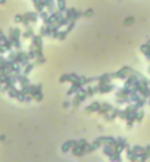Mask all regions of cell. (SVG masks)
I'll return each instance as SVG.
<instances>
[{
    "instance_id": "obj_47",
    "label": "cell",
    "mask_w": 150,
    "mask_h": 162,
    "mask_svg": "<svg viewBox=\"0 0 150 162\" xmlns=\"http://www.w3.org/2000/svg\"><path fill=\"white\" fill-rule=\"evenodd\" d=\"M91 15H93V9H87V10L84 12V16H85V18H90Z\"/></svg>"
},
{
    "instance_id": "obj_10",
    "label": "cell",
    "mask_w": 150,
    "mask_h": 162,
    "mask_svg": "<svg viewBox=\"0 0 150 162\" xmlns=\"http://www.w3.org/2000/svg\"><path fill=\"white\" fill-rule=\"evenodd\" d=\"M100 106H102V102H97V100H94L93 103H90L89 106L85 108V112H87V114H91V112H99V109H100Z\"/></svg>"
},
{
    "instance_id": "obj_20",
    "label": "cell",
    "mask_w": 150,
    "mask_h": 162,
    "mask_svg": "<svg viewBox=\"0 0 150 162\" xmlns=\"http://www.w3.org/2000/svg\"><path fill=\"white\" fill-rule=\"evenodd\" d=\"M44 5H46V9L49 10V14H52L53 10H56L57 9V6H56L55 0H44Z\"/></svg>"
},
{
    "instance_id": "obj_30",
    "label": "cell",
    "mask_w": 150,
    "mask_h": 162,
    "mask_svg": "<svg viewBox=\"0 0 150 162\" xmlns=\"http://www.w3.org/2000/svg\"><path fill=\"white\" fill-rule=\"evenodd\" d=\"M146 103H147V99L141 96V97H140V99H138V100H137L136 103H134V105H136V108H137V109H141V108L144 106V105H146Z\"/></svg>"
},
{
    "instance_id": "obj_32",
    "label": "cell",
    "mask_w": 150,
    "mask_h": 162,
    "mask_svg": "<svg viewBox=\"0 0 150 162\" xmlns=\"http://www.w3.org/2000/svg\"><path fill=\"white\" fill-rule=\"evenodd\" d=\"M59 31H61V27H57V25H52V37L57 40V35H59Z\"/></svg>"
},
{
    "instance_id": "obj_27",
    "label": "cell",
    "mask_w": 150,
    "mask_h": 162,
    "mask_svg": "<svg viewBox=\"0 0 150 162\" xmlns=\"http://www.w3.org/2000/svg\"><path fill=\"white\" fill-rule=\"evenodd\" d=\"M35 67H37L35 63H31V62H30L28 65H25V67H24V69H22V74L28 75V74H30V72H31V71H33V69H34Z\"/></svg>"
},
{
    "instance_id": "obj_6",
    "label": "cell",
    "mask_w": 150,
    "mask_h": 162,
    "mask_svg": "<svg viewBox=\"0 0 150 162\" xmlns=\"http://www.w3.org/2000/svg\"><path fill=\"white\" fill-rule=\"evenodd\" d=\"M128 146V142H127V139H124V137H118L116 139V152H122V150H125V148Z\"/></svg>"
},
{
    "instance_id": "obj_8",
    "label": "cell",
    "mask_w": 150,
    "mask_h": 162,
    "mask_svg": "<svg viewBox=\"0 0 150 162\" xmlns=\"http://www.w3.org/2000/svg\"><path fill=\"white\" fill-rule=\"evenodd\" d=\"M31 44L35 47V50H38V49H43V37H41L40 34L38 35H33V38H31Z\"/></svg>"
},
{
    "instance_id": "obj_24",
    "label": "cell",
    "mask_w": 150,
    "mask_h": 162,
    "mask_svg": "<svg viewBox=\"0 0 150 162\" xmlns=\"http://www.w3.org/2000/svg\"><path fill=\"white\" fill-rule=\"evenodd\" d=\"M140 50L144 53L146 59H147V61H150V49H149V46H147V43H146V44H141V46H140Z\"/></svg>"
},
{
    "instance_id": "obj_7",
    "label": "cell",
    "mask_w": 150,
    "mask_h": 162,
    "mask_svg": "<svg viewBox=\"0 0 150 162\" xmlns=\"http://www.w3.org/2000/svg\"><path fill=\"white\" fill-rule=\"evenodd\" d=\"M77 78H78V75L74 74V72H71V74H63V75H61L59 83H74Z\"/></svg>"
},
{
    "instance_id": "obj_45",
    "label": "cell",
    "mask_w": 150,
    "mask_h": 162,
    "mask_svg": "<svg viewBox=\"0 0 150 162\" xmlns=\"http://www.w3.org/2000/svg\"><path fill=\"white\" fill-rule=\"evenodd\" d=\"M7 52V49L5 47V44H3V41H0V55H5Z\"/></svg>"
},
{
    "instance_id": "obj_18",
    "label": "cell",
    "mask_w": 150,
    "mask_h": 162,
    "mask_svg": "<svg viewBox=\"0 0 150 162\" xmlns=\"http://www.w3.org/2000/svg\"><path fill=\"white\" fill-rule=\"evenodd\" d=\"M138 93L143 96V97L149 99L150 97V86H144V84H141V87L138 88Z\"/></svg>"
},
{
    "instance_id": "obj_22",
    "label": "cell",
    "mask_w": 150,
    "mask_h": 162,
    "mask_svg": "<svg viewBox=\"0 0 150 162\" xmlns=\"http://www.w3.org/2000/svg\"><path fill=\"white\" fill-rule=\"evenodd\" d=\"M18 83L21 84V87H22V86H28V84H31L30 80H28V75H25V74L18 75Z\"/></svg>"
},
{
    "instance_id": "obj_57",
    "label": "cell",
    "mask_w": 150,
    "mask_h": 162,
    "mask_svg": "<svg viewBox=\"0 0 150 162\" xmlns=\"http://www.w3.org/2000/svg\"><path fill=\"white\" fill-rule=\"evenodd\" d=\"M147 103H149V105H150V97H149V100H147Z\"/></svg>"
},
{
    "instance_id": "obj_4",
    "label": "cell",
    "mask_w": 150,
    "mask_h": 162,
    "mask_svg": "<svg viewBox=\"0 0 150 162\" xmlns=\"http://www.w3.org/2000/svg\"><path fill=\"white\" fill-rule=\"evenodd\" d=\"M121 114H122V111H121V109H118V108H115V109H112V111H110V114L105 115V119H106V121H113V119H116V118H119Z\"/></svg>"
},
{
    "instance_id": "obj_5",
    "label": "cell",
    "mask_w": 150,
    "mask_h": 162,
    "mask_svg": "<svg viewBox=\"0 0 150 162\" xmlns=\"http://www.w3.org/2000/svg\"><path fill=\"white\" fill-rule=\"evenodd\" d=\"M77 143H78V140H66V142L62 144L61 150L63 152V153H68L69 150H72V148L77 146Z\"/></svg>"
},
{
    "instance_id": "obj_56",
    "label": "cell",
    "mask_w": 150,
    "mask_h": 162,
    "mask_svg": "<svg viewBox=\"0 0 150 162\" xmlns=\"http://www.w3.org/2000/svg\"><path fill=\"white\" fill-rule=\"evenodd\" d=\"M147 71H149V74H150V65H149V68H147Z\"/></svg>"
},
{
    "instance_id": "obj_36",
    "label": "cell",
    "mask_w": 150,
    "mask_h": 162,
    "mask_svg": "<svg viewBox=\"0 0 150 162\" xmlns=\"http://www.w3.org/2000/svg\"><path fill=\"white\" fill-rule=\"evenodd\" d=\"M110 158V161H116V162H121L122 161V158H121V153L119 152H115L112 156H109Z\"/></svg>"
},
{
    "instance_id": "obj_14",
    "label": "cell",
    "mask_w": 150,
    "mask_h": 162,
    "mask_svg": "<svg viewBox=\"0 0 150 162\" xmlns=\"http://www.w3.org/2000/svg\"><path fill=\"white\" fill-rule=\"evenodd\" d=\"M24 16H25V18H27V19L30 21L31 24H35V22L38 21V16H40V14H38L37 10H35V12H25V14H24Z\"/></svg>"
},
{
    "instance_id": "obj_12",
    "label": "cell",
    "mask_w": 150,
    "mask_h": 162,
    "mask_svg": "<svg viewBox=\"0 0 150 162\" xmlns=\"http://www.w3.org/2000/svg\"><path fill=\"white\" fill-rule=\"evenodd\" d=\"M125 152H127V158L130 159L131 162H136V161H138V155H137L136 152L132 150V148H131L130 144L125 148Z\"/></svg>"
},
{
    "instance_id": "obj_37",
    "label": "cell",
    "mask_w": 150,
    "mask_h": 162,
    "mask_svg": "<svg viewBox=\"0 0 150 162\" xmlns=\"http://www.w3.org/2000/svg\"><path fill=\"white\" fill-rule=\"evenodd\" d=\"M134 16H128V18H125V21H124V25L125 27H130V25H132L134 24Z\"/></svg>"
},
{
    "instance_id": "obj_52",
    "label": "cell",
    "mask_w": 150,
    "mask_h": 162,
    "mask_svg": "<svg viewBox=\"0 0 150 162\" xmlns=\"http://www.w3.org/2000/svg\"><path fill=\"white\" fill-rule=\"evenodd\" d=\"M6 140V136H0V142H5Z\"/></svg>"
},
{
    "instance_id": "obj_48",
    "label": "cell",
    "mask_w": 150,
    "mask_h": 162,
    "mask_svg": "<svg viewBox=\"0 0 150 162\" xmlns=\"http://www.w3.org/2000/svg\"><path fill=\"white\" fill-rule=\"evenodd\" d=\"M6 37H7V35H5V33H3V31L0 30V41H3L5 38H6Z\"/></svg>"
},
{
    "instance_id": "obj_26",
    "label": "cell",
    "mask_w": 150,
    "mask_h": 162,
    "mask_svg": "<svg viewBox=\"0 0 150 162\" xmlns=\"http://www.w3.org/2000/svg\"><path fill=\"white\" fill-rule=\"evenodd\" d=\"M125 122H127V130H131L132 128V125H134V122H136V115L128 116V118L125 119Z\"/></svg>"
},
{
    "instance_id": "obj_51",
    "label": "cell",
    "mask_w": 150,
    "mask_h": 162,
    "mask_svg": "<svg viewBox=\"0 0 150 162\" xmlns=\"http://www.w3.org/2000/svg\"><path fill=\"white\" fill-rule=\"evenodd\" d=\"M144 150H146V152L150 155V146H146V148H144Z\"/></svg>"
},
{
    "instance_id": "obj_16",
    "label": "cell",
    "mask_w": 150,
    "mask_h": 162,
    "mask_svg": "<svg viewBox=\"0 0 150 162\" xmlns=\"http://www.w3.org/2000/svg\"><path fill=\"white\" fill-rule=\"evenodd\" d=\"M40 35L41 37H52V25H43L40 28Z\"/></svg>"
},
{
    "instance_id": "obj_34",
    "label": "cell",
    "mask_w": 150,
    "mask_h": 162,
    "mask_svg": "<svg viewBox=\"0 0 150 162\" xmlns=\"http://www.w3.org/2000/svg\"><path fill=\"white\" fill-rule=\"evenodd\" d=\"M75 24H77V21H75V19H71V21H69V22H68V25L65 27V30L68 31V34L71 33V31H72V30H74V28H75Z\"/></svg>"
},
{
    "instance_id": "obj_9",
    "label": "cell",
    "mask_w": 150,
    "mask_h": 162,
    "mask_svg": "<svg viewBox=\"0 0 150 162\" xmlns=\"http://www.w3.org/2000/svg\"><path fill=\"white\" fill-rule=\"evenodd\" d=\"M112 109H113V108H112V105H110V103H108V102H105V103H103V102H102V106H100V109H99V112H97V114L100 115V116H105L106 114H109Z\"/></svg>"
},
{
    "instance_id": "obj_21",
    "label": "cell",
    "mask_w": 150,
    "mask_h": 162,
    "mask_svg": "<svg viewBox=\"0 0 150 162\" xmlns=\"http://www.w3.org/2000/svg\"><path fill=\"white\" fill-rule=\"evenodd\" d=\"M110 80H112V75L110 74H103L100 77H97V83L99 84H108V83H110Z\"/></svg>"
},
{
    "instance_id": "obj_39",
    "label": "cell",
    "mask_w": 150,
    "mask_h": 162,
    "mask_svg": "<svg viewBox=\"0 0 150 162\" xmlns=\"http://www.w3.org/2000/svg\"><path fill=\"white\" fill-rule=\"evenodd\" d=\"M149 158H150V155L146 152V150H144V152H141V153L138 155V159H140V161H147Z\"/></svg>"
},
{
    "instance_id": "obj_40",
    "label": "cell",
    "mask_w": 150,
    "mask_h": 162,
    "mask_svg": "<svg viewBox=\"0 0 150 162\" xmlns=\"http://www.w3.org/2000/svg\"><path fill=\"white\" fill-rule=\"evenodd\" d=\"M132 150L136 152L137 155H140L141 152H144V148L143 146H140V144H136V146H132Z\"/></svg>"
},
{
    "instance_id": "obj_53",
    "label": "cell",
    "mask_w": 150,
    "mask_h": 162,
    "mask_svg": "<svg viewBox=\"0 0 150 162\" xmlns=\"http://www.w3.org/2000/svg\"><path fill=\"white\" fill-rule=\"evenodd\" d=\"M6 3V0H0V5H5Z\"/></svg>"
},
{
    "instance_id": "obj_31",
    "label": "cell",
    "mask_w": 150,
    "mask_h": 162,
    "mask_svg": "<svg viewBox=\"0 0 150 162\" xmlns=\"http://www.w3.org/2000/svg\"><path fill=\"white\" fill-rule=\"evenodd\" d=\"M18 91H19V88H16L14 86V87H10L9 90H7V95H9V97H12V99H16V95H18Z\"/></svg>"
},
{
    "instance_id": "obj_33",
    "label": "cell",
    "mask_w": 150,
    "mask_h": 162,
    "mask_svg": "<svg viewBox=\"0 0 150 162\" xmlns=\"http://www.w3.org/2000/svg\"><path fill=\"white\" fill-rule=\"evenodd\" d=\"M143 118H144V111H143V108H141V109H138V111L136 112V121L141 122L143 121Z\"/></svg>"
},
{
    "instance_id": "obj_46",
    "label": "cell",
    "mask_w": 150,
    "mask_h": 162,
    "mask_svg": "<svg viewBox=\"0 0 150 162\" xmlns=\"http://www.w3.org/2000/svg\"><path fill=\"white\" fill-rule=\"evenodd\" d=\"M49 15H50V14H49V10H43V12H40V18L44 21L49 16Z\"/></svg>"
},
{
    "instance_id": "obj_17",
    "label": "cell",
    "mask_w": 150,
    "mask_h": 162,
    "mask_svg": "<svg viewBox=\"0 0 150 162\" xmlns=\"http://www.w3.org/2000/svg\"><path fill=\"white\" fill-rule=\"evenodd\" d=\"M85 93L89 97H93L96 93H99V84L97 86H90L89 84V87H85Z\"/></svg>"
},
{
    "instance_id": "obj_13",
    "label": "cell",
    "mask_w": 150,
    "mask_h": 162,
    "mask_svg": "<svg viewBox=\"0 0 150 162\" xmlns=\"http://www.w3.org/2000/svg\"><path fill=\"white\" fill-rule=\"evenodd\" d=\"M33 97H34V100H43V86L41 84H37L35 86V90H34V93H33Z\"/></svg>"
},
{
    "instance_id": "obj_15",
    "label": "cell",
    "mask_w": 150,
    "mask_h": 162,
    "mask_svg": "<svg viewBox=\"0 0 150 162\" xmlns=\"http://www.w3.org/2000/svg\"><path fill=\"white\" fill-rule=\"evenodd\" d=\"M72 155L77 156V158H81V156L87 155V152H85V148H80V146H75V148H72Z\"/></svg>"
},
{
    "instance_id": "obj_42",
    "label": "cell",
    "mask_w": 150,
    "mask_h": 162,
    "mask_svg": "<svg viewBox=\"0 0 150 162\" xmlns=\"http://www.w3.org/2000/svg\"><path fill=\"white\" fill-rule=\"evenodd\" d=\"M24 19H25L24 14H19V15H16V16H15V22H18V24H22Z\"/></svg>"
},
{
    "instance_id": "obj_25",
    "label": "cell",
    "mask_w": 150,
    "mask_h": 162,
    "mask_svg": "<svg viewBox=\"0 0 150 162\" xmlns=\"http://www.w3.org/2000/svg\"><path fill=\"white\" fill-rule=\"evenodd\" d=\"M75 10H77L75 7H68V9L65 10V16H66V18H68L69 21H71V19H74V16H75Z\"/></svg>"
},
{
    "instance_id": "obj_50",
    "label": "cell",
    "mask_w": 150,
    "mask_h": 162,
    "mask_svg": "<svg viewBox=\"0 0 150 162\" xmlns=\"http://www.w3.org/2000/svg\"><path fill=\"white\" fill-rule=\"evenodd\" d=\"M71 105H72V102H69V100L63 102V108H68V106H71Z\"/></svg>"
},
{
    "instance_id": "obj_41",
    "label": "cell",
    "mask_w": 150,
    "mask_h": 162,
    "mask_svg": "<svg viewBox=\"0 0 150 162\" xmlns=\"http://www.w3.org/2000/svg\"><path fill=\"white\" fill-rule=\"evenodd\" d=\"M7 59L12 61V62H16V52L10 50V52H9V56H7Z\"/></svg>"
},
{
    "instance_id": "obj_55",
    "label": "cell",
    "mask_w": 150,
    "mask_h": 162,
    "mask_svg": "<svg viewBox=\"0 0 150 162\" xmlns=\"http://www.w3.org/2000/svg\"><path fill=\"white\" fill-rule=\"evenodd\" d=\"M147 46H149V49H150V40H147Z\"/></svg>"
},
{
    "instance_id": "obj_29",
    "label": "cell",
    "mask_w": 150,
    "mask_h": 162,
    "mask_svg": "<svg viewBox=\"0 0 150 162\" xmlns=\"http://www.w3.org/2000/svg\"><path fill=\"white\" fill-rule=\"evenodd\" d=\"M3 44H5V47L7 49V52H10V50L14 49V41L10 40L9 37H6V38L3 40Z\"/></svg>"
},
{
    "instance_id": "obj_2",
    "label": "cell",
    "mask_w": 150,
    "mask_h": 162,
    "mask_svg": "<svg viewBox=\"0 0 150 162\" xmlns=\"http://www.w3.org/2000/svg\"><path fill=\"white\" fill-rule=\"evenodd\" d=\"M134 72L136 71L131 67H122L119 71H116V72H113V74H110V75H112V78H116V80H125L128 75L134 74Z\"/></svg>"
},
{
    "instance_id": "obj_28",
    "label": "cell",
    "mask_w": 150,
    "mask_h": 162,
    "mask_svg": "<svg viewBox=\"0 0 150 162\" xmlns=\"http://www.w3.org/2000/svg\"><path fill=\"white\" fill-rule=\"evenodd\" d=\"M68 22H69V19L65 16V15H63L61 19L56 22V25H57V27H61V28H63V27H66V25H68Z\"/></svg>"
},
{
    "instance_id": "obj_35",
    "label": "cell",
    "mask_w": 150,
    "mask_h": 162,
    "mask_svg": "<svg viewBox=\"0 0 150 162\" xmlns=\"http://www.w3.org/2000/svg\"><path fill=\"white\" fill-rule=\"evenodd\" d=\"M66 37H68V31H66V30H61V31H59V35H57V40L63 41Z\"/></svg>"
},
{
    "instance_id": "obj_43",
    "label": "cell",
    "mask_w": 150,
    "mask_h": 162,
    "mask_svg": "<svg viewBox=\"0 0 150 162\" xmlns=\"http://www.w3.org/2000/svg\"><path fill=\"white\" fill-rule=\"evenodd\" d=\"M81 16H84V12H82V10H78V9H77V10H75V16H74V19H75V21H78L80 18H81Z\"/></svg>"
},
{
    "instance_id": "obj_54",
    "label": "cell",
    "mask_w": 150,
    "mask_h": 162,
    "mask_svg": "<svg viewBox=\"0 0 150 162\" xmlns=\"http://www.w3.org/2000/svg\"><path fill=\"white\" fill-rule=\"evenodd\" d=\"M3 75H5V74H3V72H2V71H0V80H2V78H3Z\"/></svg>"
},
{
    "instance_id": "obj_44",
    "label": "cell",
    "mask_w": 150,
    "mask_h": 162,
    "mask_svg": "<svg viewBox=\"0 0 150 162\" xmlns=\"http://www.w3.org/2000/svg\"><path fill=\"white\" fill-rule=\"evenodd\" d=\"M44 62H46V56H44V58H37V59H35V65H41V63H44Z\"/></svg>"
},
{
    "instance_id": "obj_11",
    "label": "cell",
    "mask_w": 150,
    "mask_h": 162,
    "mask_svg": "<svg viewBox=\"0 0 150 162\" xmlns=\"http://www.w3.org/2000/svg\"><path fill=\"white\" fill-rule=\"evenodd\" d=\"M102 150H103V153H105L106 156H112L116 152L115 146H112L110 143H105V144L102 146Z\"/></svg>"
},
{
    "instance_id": "obj_59",
    "label": "cell",
    "mask_w": 150,
    "mask_h": 162,
    "mask_svg": "<svg viewBox=\"0 0 150 162\" xmlns=\"http://www.w3.org/2000/svg\"><path fill=\"white\" fill-rule=\"evenodd\" d=\"M0 88H2V84H0Z\"/></svg>"
},
{
    "instance_id": "obj_38",
    "label": "cell",
    "mask_w": 150,
    "mask_h": 162,
    "mask_svg": "<svg viewBox=\"0 0 150 162\" xmlns=\"http://www.w3.org/2000/svg\"><path fill=\"white\" fill-rule=\"evenodd\" d=\"M77 146H80V148H85V149H87V146H89V142H87L85 139H80V140H78V143H77Z\"/></svg>"
},
{
    "instance_id": "obj_58",
    "label": "cell",
    "mask_w": 150,
    "mask_h": 162,
    "mask_svg": "<svg viewBox=\"0 0 150 162\" xmlns=\"http://www.w3.org/2000/svg\"><path fill=\"white\" fill-rule=\"evenodd\" d=\"M34 2H38V0H33V3H34Z\"/></svg>"
},
{
    "instance_id": "obj_3",
    "label": "cell",
    "mask_w": 150,
    "mask_h": 162,
    "mask_svg": "<svg viewBox=\"0 0 150 162\" xmlns=\"http://www.w3.org/2000/svg\"><path fill=\"white\" fill-rule=\"evenodd\" d=\"M116 90L115 84H112V83H108V84H99V93L100 95H106V93H110V91H113Z\"/></svg>"
},
{
    "instance_id": "obj_49",
    "label": "cell",
    "mask_w": 150,
    "mask_h": 162,
    "mask_svg": "<svg viewBox=\"0 0 150 162\" xmlns=\"http://www.w3.org/2000/svg\"><path fill=\"white\" fill-rule=\"evenodd\" d=\"M5 62H6V58H5L3 55H0V65H3Z\"/></svg>"
},
{
    "instance_id": "obj_19",
    "label": "cell",
    "mask_w": 150,
    "mask_h": 162,
    "mask_svg": "<svg viewBox=\"0 0 150 162\" xmlns=\"http://www.w3.org/2000/svg\"><path fill=\"white\" fill-rule=\"evenodd\" d=\"M33 35H34V30H33V27L30 25V27H27L25 28V31L22 33V38H25V40H31Z\"/></svg>"
},
{
    "instance_id": "obj_23",
    "label": "cell",
    "mask_w": 150,
    "mask_h": 162,
    "mask_svg": "<svg viewBox=\"0 0 150 162\" xmlns=\"http://www.w3.org/2000/svg\"><path fill=\"white\" fill-rule=\"evenodd\" d=\"M56 6H57V10H61V12H63V14H65V10L68 9V6H66V0H57Z\"/></svg>"
},
{
    "instance_id": "obj_1",
    "label": "cell",
    "mask_w": 150,
    "mask_h": 162,
    "mask_svg": "<svg viewBox=\"0 0 150 162\" xmlns=\"http://www.w3.org/2000/svg\"><path fill=\"white\" fill-rule=\"evenodd\" d=\"M7 37L14 41V47L16 49V50H21V47H22V44H21L22 31H21L19 28H9V34H7Z\"/></svg>"
}]
</instances>
